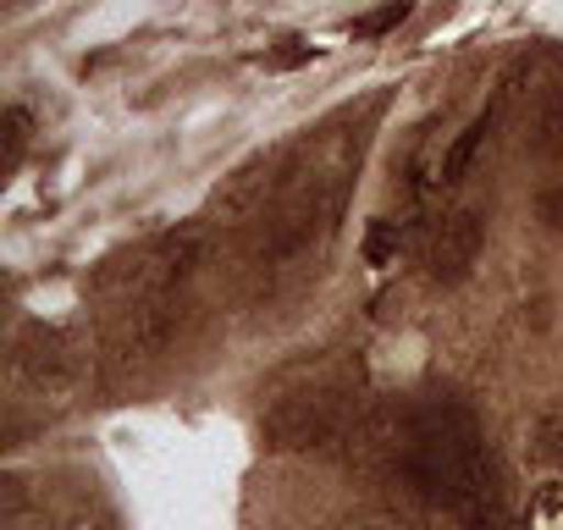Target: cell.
<instances>
[{
	"label": "cell",
	"instance_id": "1",
	"mask_svg": "<svg viewBox=\"0 0 563 530\" xmlns=\"http://www.w3.org/2000/svg\"><path fill=\"white\" fill-rule=\"evenodd\" d=\"M393 459H398L404 481L420 497H431L442 514H453L464 530H514L481 420L459 398H448V393L420 398L393 437Z\"/></svg>",
	"mask_w": 563,
	"mask_h": 530
},
{
	"label": "cell",
	"instance_id": "2",
	"mask_svg": "<svg viewBox=\"0 0 563 530\" xmlns=\"http://www.w3.org/2000/svg\"><path fill=\"white\" fill-rule=\"evenodd\" d=\"M12 376L29 398H51V404H67L78 393V376H84V360L73 349L67 332L56 327H29L12 349Z\"/></svg>",
	"mask_w": 563,
	"mask_h": 530
},
{
	"label": "cell",
	"instance_id": "3",
	"mask_svg": "<svg viewBox=\"0 0 563 530\" xmlns=\"http://www.w3.org/2000/svg\"><path fill=\"white\" fill-rule=\"evenodd\" d=\"M343 420V387L338 382H310L299 393H282L265 415H260V431L271 437V448H310V442H327Z\"/></svg>",
	"mask_w": 563,
	"mask_h": 530
},
{
	"label": "cell",
	"instance_id": "4",
	"mask_svg": "<svg viewBox=\"0 0 563 530\" xmlns=\"http://www.w3.org/2000/svg\"><path fill=\"white\" fill-rule=\"evenodd\" d=\"M481 243H486V221H481L475 205L442 216V227H437V238H431V277H437V283L470 277V265L481 260Z\"/></svg>",
	"mask_w": 563,
	"mask_h": 530
},
{
	"label": "cell",
	"instance_id": "5",
	"mask_svg": "<svg viewBox=\"0 0 563 530\" xmlns=\"http://www.w3.org/2000/svg\"><path fill=\"white\" fill-rule=\"evenodd\" d=\"M503 100H508V95H497V100H492V106H486V111H481V117H475V122H470V128H464V133L448 144V155L437 161V177H431L437 188H459V183H464V172L475 166L481 144H486V139H492V128H497V111H503Z\"/></svg>",
	"mask_w": 563,
	"mask_h": 530
},
{
	"label": "cell",
	"instance_id": "6",
	"mask_svg": "<svg viewBox=\"0 0 563 530\" xmlns=\"http://www.w3.org/2000/svg\"><path fill=\"white\" fill-rule=\"evenodd\" d=\"M525 525H530V530H563V475H552V481H541V486L530 492Z\"/></svg>",
	"mask_w": 563,
	"mask_h": 530
},
{
	"label": "cell",
	"instance_id": "7",
	"mask_svg": "<svg viewBox=\"0 0 563 530\" xmlns=\"http://www.w3.org/2000/svg\"><path fill=\"white\" fill-rule=\"evenodd\" d=\"M404 18H409V0H387L382 12H371V18L354 23V40H382V34H393Z\"/></svg>",
	"mask_w": 563,
	"mask_h": 530
},
{
	"label": "cell",
	"instance_id": "8",
	"mask_svg": "<svg viewBox=\"0 0 563 530\" xmlns=\"http://www.w3.org/2000/svg\"><path fill=\"white\" fill-rule=\"evenodd\" d=\"M398 249H404V227L382 216V221L371 227V238H365V260H371V265H382V260H393Z\"/></svg>",
	"mask_w": 563,
	"mask_h": 530
},
{
	"label": "cell",
	"instance_id": "9",
	"mask_svg": "<svg viewBox=\"0 0 563 530\" xmlns=\"http://www.w3.org/2000/svg\"><path fill=\"white\" fill-rule=\"evenodd\" d=\"M23 150H29V117H23V111L12 106V111H7V161H0V172H7V177L18 172Z\"/></svg>",
	"mask_w": 563,
	"mask_h": 530
},
{
	"label": "cell",
	"instance_id": "10",
	"mask_svg": "<svg viewBox=\"0 0 563 530\" xmlns=\"http://www.w3.org/2000/svg\"><path fill=\"white\" fill-rule=\"evenodd\" d=\"M67 530H100V525H89V519H78V525H67Z\"/></svg>",
	"mask_w": 563,
	"mask_h": 530
},
{
	"label": "cell",
	"instance_id": "11",
	"mask_svg": "<svg viewBox=\"0 0 563 530\" xmlns=\"http://www.w3.org/2000/svg\"><path fill=\"white\" fill-rule=\"evenodd\" d=\"M371 530H382V525H371Z\"/></svg>",
	"mask_w": 563,
	"mask_h": 530
}]
</instances>
